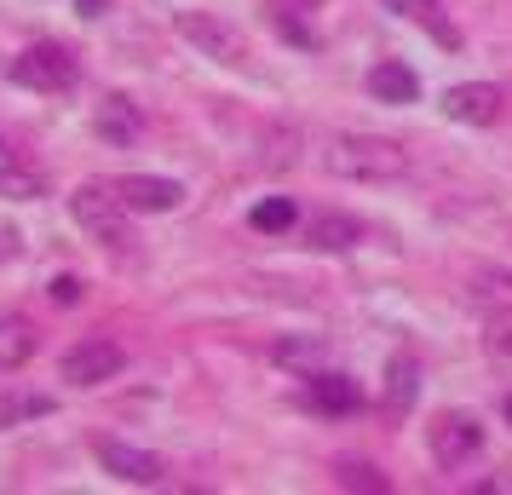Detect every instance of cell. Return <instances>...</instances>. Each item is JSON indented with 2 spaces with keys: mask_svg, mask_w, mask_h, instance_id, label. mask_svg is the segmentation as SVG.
I'll use <instances>...</instances> for the list:
<instances>
[{
  "mask_svg": "<svg viewBox=\"0 0 512 495\" xmlns=\"http://www.w3.org/2000/svg\"><path fill=\"white\" fill-rule=\"evenodd\" d=\"M323 167L334 179L392 185V179H409V150L392 139H369V133H334L323 139Z\"/></svg>",
  "mask_w": 512,
  "mask_h": 495,
  "instance_id": "1",
  "label": "cell"
},
{
  "mask_svg": "<svg viewBox=\"0 0 512 495\" xmlns=\"http://www.w3.org/2000/svg\"><path fill=\"white\" fill-rule=\"evenodd\" d=\"M70 213H75V225L81 231H93L104 248H133V225H127V202H121V190L116 185H81L70 196Z\"/></svg>",
  "mask_w": 512,
  "mask_h": 495,
  "instance_id": "2",
  "label": "cell"
},
{
  "mask_svg": "<svg viewBox=\"0 0 512 495\" xmlns=\"http://www.w3.org/2000/svg\"><path fill=\"white\" fill-rule=\"evenodd\" d=\"M12 81L18 87H29V93H70L75 75H81V64L70 58V47H58V41H35V47H24L18 58H12Z\"/></svg>",
  "mask_w": 512,
  "mask_h": 495,
  "instance_id": "3",
  "label": "cell"
},
{
  "mask_svg": "<svg viewBox=\"0 0 512 495\" xmlns=\"http://www.w3.org/2000/svg\"><path fill=\"white\" fill-rule=\"evenodd\" d=\"M173 29H179L202 58H213V64H242V58H248V41H242L231 24H219L213 12H179Z\"/></svg>",
  "mask_w": 512,
  "mask_h": 495,
  "instance_id": "4",
  "label": "cell"
},
{
  "mask_svg": "<svg viewBox=\"0 0 512 495\" xmlns=\"http://www.w3.org/2000/svg\"><path fill=\"white\" fill-rule=\"evenodd\" d=\"M426 438H432V455H438L443 467H461V461H472L484 449V426L472 421V415H461V409H443L438 421L426 426Z\"/></svg>",
  "mask_w": 512,
  "mask_h": 495,
  "instance_id": "5",
  "label": "cell"
},
{
  "mask_svg": "<svg viewBox=\"0 0 512 495\" xmlns=\"http://www.w3.org/2000/svg\"><path fill=\"white\" fill-rule=\"evenodd\" d=\"M121 363H127V352H121L116 340H81V346H70L64 352V380L70 386H104V380L121 375Z\"/></svg>",
  "mask_w": 512,
  "mask_h": 495,
  "instance_id": "6",
  "label": "cell"
},
{
  "mask_svg": "<svg viewBox=\"0 0 512 495\" xmlns=\"http://www.w3.org/2000/svg\"><path fill=\"white\" fill-rule=\"evenodd\" d=\"M98 461H104V472H116L121 484H162L167 478L162 455H150V449H139V444H121V438H104V444H98Z\"/></svg>",
  "mask_w": 512,
  "mask_h": 495,
  "instance_id": "7",
  "label": "cell"
},
{
  "mask_svg": "<svg viewBox=\"0 0 512 495\" xmlns=\"http://www.w3.org/2000/svg\"><path fill=\"white\" fill-rule=\"evenodd\" d=\"M501 87L495 81H466V87H449L443 93V116L449 121H466V127H489V121L501 116Z\"/></svg>",
  "mask_w": 512,
  "mask_h": 495,
  "instance_id": "8",
  "label": "cell"
},
{
  "mask_svg": "<svg viewBox=\"0 0 512 495\" xmlns=\"http://www.w3.org/2000/svg\"><path fill=\"white\" fill-rule=\"evenodd\" d=\"M121 202L133 213H173L179 202H185V185H173V179H150V173H127V179H116Z\"/></svg>",
  "mask_w": 512,
  "mask_h": 495,
  "instance_id": "9",
  "label": "cell"
},
{
  "mask_svg": "<svg viewBox=\"0 0 512 495\" xmlns=\"http://www.w3.org/2000/svg\"><path fill=\"white\" fill-rule=\"evenodd\" d=\"M93 127H98V139H104V144H116V150H127V144H139V133H144V116H139V104H133V98L110 93L104 104H98Z\"/></svg>",
  "mask_w": 512,
  "mask_h": 495,
  "instance_id": "10",
  "label": "cell"
},
{
  "mask_svg": "<svg viewBox=\"0 0 512 495\" xmlns=\"http://www.w3.org/2000/svg\"><path fill=\"white\" fill-rule=\"evenodd\" d=\"M41 190H47V173L29 167L12 139H0V196H12V202H35Z\"/></svg>",
  "mask_w": 512,
  "mask_h": 495,
  "instance_id": "11",
  "label": "cell"
},
{
  "mask_svg": "<svg viewBox=\"0 0 512 495\" xmlns=\"http://www.w3.org/2000/svg\"><path fill=\"white\" fill-rule=\"evenodd\" d=\"M305 242L317 248V254H346L363 242V219H351V213H317L311 225H305Z\"/></svg>",
  "mask_w": 512,
  "mask_h": 495,
  "instance_id": "12",
  "label": "cell"
},
{
  "mask_svg": "<svg viewBox=\"0 0 512 495\" xmlns=\"http://www.w3.org/2000/svg\"><path fill=\"white\" fill-rule=\"evenodd\" d=\"M305 398H311V409H323V415H357V409H363V386L351 375H323V369H317Z\"/></svg>",
  "mask_w": 512,
  "mask_h": 495,
  "instance_id": "13",
  "label": "cell"
},
{
  "mask_svg": "<svg viewBox=\"0 0 512 495\" xmlns=\"http://www.w3.org/2000/svg\"><path fill=\"white\" fill-rule=\"evenodd\" d=\"M380 6H386V12H397L403 24H420L432 41H438V47H461V29L443 18L438 0H380Z\"/></svg>",
  "mask_w": 512,
  "mask_h": 495,
  "instance_id": "14",
  "label": "cell"
},
{
  "mask_svg": "<svg viewBox=\"0 0 512 495\" xmlns=\"http://www.w3.org/2000/svg\"><path fill=\"white\" fill-rule=\"evenodd\" d=\"M369 93L380 98V104H415L420 98V75L409 70V64L386 58V64H374L369 70Z\"/></svg>",
  "mask_w": 512,
  "mask_h": 495,
  "instance_id": "15",
  "label": "cell"
},
{
  "mask_svg": "<svg viewBox=\"0 0 512 495\" xmlns=\"http://www.w3.org/2000/svg\"><path fill=\"white\" fill-rule=\"evenodd\" d=\"M35 346H41L35 323H24L18 311H0V369H24L35 357Z\"/></svg>",
  "mask_w": 512,
  "mask_h": 495,
  "instance_id": "16",
  "label": "cell"
},
{
  "mask_svg": "<svg viewBox=\"0 0 512 495\" xmlns=\"http://www.w3.org/2000/svg\"><path fill=\"white\" fill-rule=\"evenodd\" d=\"M271 357H277L282 369H294V375H317L323 369V357H328V346H323V334H288V340H277L271 346Z\"/></svg>",
  "mask_w": 512,
  "mask_h": 495,
  "instance_id": "17",
  "label": "cell"
},
{
  "mask_svg": "<svg viewBox=\"0 0 512 495\" xmlns=\"http://www.w3.org/2000/svg\"><path fill=\"white\" fill-rule=\"evenodd\" d=\"M415 392H420V363L415 357H392V369H386V403H392V415H409Z\"/></svg>",
  "mask_w": 512,
  "mask_h": 495,
  "instance_id": "18",
  "label": "cell"
},
{
  "mask_svg": "<svg viewBox=\"0 0 512 495\" xmlns=\"http://www.w3.org/2000/svg\"><path fill=\"white\" fill-rule=\"evenodd\" d=\"M294 219H300V208L288 202V196H265L254 213H248V225L254 231H265V236H277V231H294Z\"/></svg>",
  "mask_w": 512,
  "mask_h": 495,
  "instance_id": "19",
  "label": "cell"
},
{
  "mask_svg": "<svg viewBox=\"0 0 512 495\" xmlns=\"http://www.w3.org/2000/svg\"><path fill=\"white\" fill-rule=\"evenodd\" d=\"M472 300H478V306H512V271H478V277H472Z\"/></svg>",
  "mask_w": 512,
  "mask_h": 495,
  "instance_id": "20",
  "label": "cell"
},
{
  "mask_svg": "<svg viewBox=\"0 0 512 495\" xmlns=\"http://www.w3.org/2000/svg\"><path fill=\"white\" fill-rule=\"evenodd\" d=\"M340 484H346V490H386V472L380 467H369V461H340Z\"/></svg>",
  "mask_w": 512,
  "mask_h": 495,
  "instance_id": "21",
  "label": "cell"
},
{
  "mask_svg": "<svg viewBox=\"0 0 512 495\" xmlns=\"http://www.w3.org/2000/svg\"><path fill=\"white\" fill-rule=\"evenodd\" d=\"M52 306H75V300H81V277H52Z\"/></svg>",
  "mask_w": 512,
  "mask_h": 495,
  "instance_id": "22",
  "label": "cell"
},
{
  "mask_svg": "<svg viewBox=\"0 0 512 495\" xmlns=\"http://www.w3.org/2000/svg\"><path fill=\"white\" fill-rule=\"evenodd\" d=\"M75 6H81V18H98L104 12V0H75Z\"/></svg>",
  "mask_w": 512,
  "mask_h": 495,
  "instance_id": "23",
  "label": "cell"
},
{
  "mask_svg": "<svg viewBox=\"0 0 512 495\" xmlns=\"http://www.w3.org/2000/svg\"><path fill=\"white\" fill-rule=\"evenodd\" d=\"M495 352H501V357H512V334H495Z\"/></svg>",
  "mask_w": 512,
  "mask_h": 495,
  "instance_id": "24",
  "label": "cell"
},
{
  "mask_svg": "<svg viewBox=\"0 0 512 495\" xmlns=\"http://www.w3.org/2000/svg\"><path fill=\"white\" fill-rule=\"evenodd\" d=\"M501 415H507V426H512V392H507V398H501Z\"/></svg>",
  "mask_w": 512,
  "mask_h": 495,
  "instance_id": "25",
  "label": "cell"
}]
</instances>
